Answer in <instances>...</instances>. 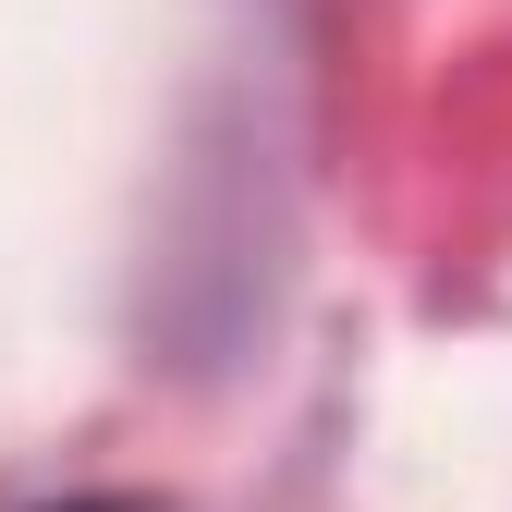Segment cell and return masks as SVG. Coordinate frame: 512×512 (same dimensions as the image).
<instances>
[{"instance_id": "6da1fadb", "label": "cell", "mask_w": 512, "mask_h": 512, "mask_svg": "<svg viewBox=\"0 0 512 512\" xmlns=\"http://www.w3.org/2000/svg\"><path fill=\"white\" fill-rule=\"evenodd\" d=\"M61 512H122V500H61Z\"/></svg>"}]
</instances>
